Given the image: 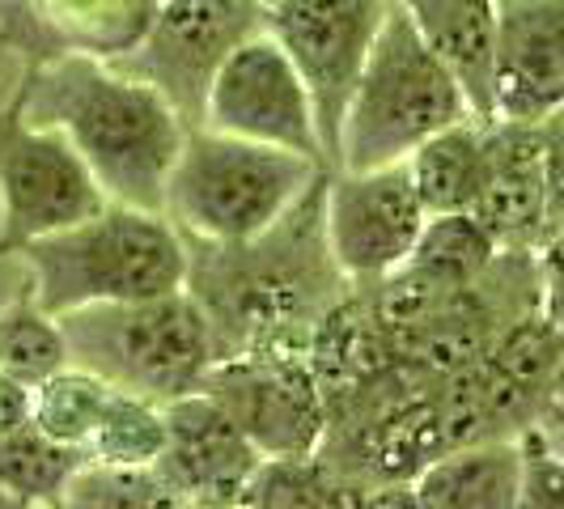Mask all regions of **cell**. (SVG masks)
Returning <instances> with one entry per match:
<instances>
[{
  "instance_id": "cell-1",
  "label": "cell",
  "mask_w": 564,
  "mask_h": 509,
  "mask_svg": "<svg viewBox=\"0 0 564 509\" xmlns=\"http://www.w3.org/2000/svg\"><path fill=\"white\" fill-rule=\"evenodd\" d=\"M327 174L272 229L247 242L187 238V293L208 318L217 361L311 357L323 318L357 289L327 238Z\"/></svg>"
},
{
  "instance_id": "cell-2",
  "label": "cell",
  "mask_w": 564,
  "mask_h": 509,
  "mask_svg": "<svg viewBox=\"0 0 564 509\" xmlns=\"http://www.w3.org/2000/svg\"><path fill=\"white\" fill-rule=\"evenodd\" d=\"M13 107L64 132L111 199L166 213L170 170L192 128L153 85L89 52H47L26 68Z\"/></svg>"
},
{
  "instance_id": "cell-3",
  "label": "cell",
  "mask_w": 564,
  "mask_h": 509,
  "mask_svg": "<svg viewBox=\"0 0 564 509\" xmlns=\"http://www.w3.org/2000/svg\"><path fill=\"white\" fill-rule=\"evenodd\" d=\"M26 284L47 314L144 302L187 289V238L166 213L111 199L89 221L47 234L18 251Z\"/></svg>"
},
{
  "instance_id": "cell-4",
  "label": "cell",
  "mask_w": 564,
  "mask_h": 509,
  "mask_svg": "<svg viewBox=\"0 0 564 509\" xmlns=\"http://www.w3.org/2000/svg\"><path fill=\"white\" fill-rule=\"evenodd\" d=\"M476 119L454 68L437 56L395 0L387 4L366 73L348 98L336 170H378L408 162L424 141Z\"/></svg>"
},
{
  "instance_id": "cell-5",
  "label": "cell",
  "mask_w": 564,
  "mask_h": 509,
  "mask_svg": "<svg viewBox=\"0 0 564 509\" xmlns=\"http://www.w3.org/2000/svg\"><path fill=\"white\" fill-rule=\"evenodd\" d=\"M327 166L276 144L192 128L170 170L166 217L187 238L247 242L272 229Z\"/></svg>"
},
{
  "instance_id": "cell-6",
  "label": "cell",
  "mask_w": 564,
  "mask_h": 509,
  "mask_svg": "<svg viewBox=\"0 0 564 509\" xmlns=\"http://www.w3.org/2000/svg\"><path fill=\"white\" fill-rule=\"evenodd\" d=\"M73 366L94 369L119 391H137L158 403L196 396L217 366V348L208 318L199 314L187 289L144 297V302H111L59 314Z\"/></svg>"
},
{
  "instance_id": "cell-7",
  "label": "cell",
  "mask_w": 564,
  "mask_h": 509,
  "mask_svg": "<svg viewBox=\"0 0 564 509\" xmlns=\"http://www.w3.org/2000/svg\"><path fill=\"white\" fill-rule=\"evenodd\" d=\"M561 366L564 327H556L543 311L518 318L476 366L437 382L446 451L522 437L556 408Z\"/></svg>"
},
{
  "instance_id": "cell-8",
  "label": "cell",
  "mask_w": 564,
  "mask_h": 509,
  "mask_svg": "<svg viewBox=\"0 0 564 509\" xmlns=\"http://www.w3.org/2000/svg\"><path fill=\"white\" fill-rule=\"evenodd\" d=\"M259 30H268L263 0H162L141 43L111 64L153 85L187 128H204L217 73Z\"/></svg>"
},
{
  "instance_id": "cell-9",
  "label": "cell",
  "mask_w": 564,
  "mask_h": 509,
  "mask_svg": "<svg viewBox=\"0 0 564 509\" xmlns=\"http://www.w3.org/2000/svg\"><path fill=\"white\" fill-rule=\"evenodd\" d=\"M111 196L56 128L26 123L18 107L0 111V254L89 221Z\"/></svg>"
},
{
  "instance_id": "cell-10",
  "label": "cell",
  "mask_w": 564,
  "mask_h": 509,
  "mask_svg": "<svg viewBox=\"0 0 564 509\" xmlns=\"http://www.w3.org/2000/svg\"><path fill=\"white\" fill-rule=\"evenodd\" d=\"M391 0H272L268 34L297 64L314 98V119L327 166H339V132L348 98L366 73L373 39Z\"/></svg>"
},
{
  "instance_id": "cell-11",
  "label": "cell",
  "mask_w": 564,
  "mask_h": 509,
  "mask_svg": "<svg viewBox=\"0 0 564 509\" xmlns=\"http://www.w3.org/2000/svg\"><path fill=\"white\" fill-rule=\"evenodd\" d=\"M204 128L242 137V141L276 144V149L302 153L318 166H327L311 89L302 82L297 64L268 30L247 39L217 73L208 107H204Z\"/></svg>"
},
{
  "instance_id": "cell-12",
  "label": "cell",
  "mask_w": 564,
  "mask_h": 509,
  "mask_svg": "<svg viewBox=\"0 0 564 509\" xmlns=\"http://www.w3.org/2000/svg\"><path fill=\"white\" fill-rule=\"evenodd\" d=\"M429 221L408 162L327 174V238L352 284H378L416 251Z\"/></svg>"
},
{
  "instance_id": "cell-13",
  "label": "cell",
  "mask_w": 564,
  "mask_h": 509,
  "mask_svg": "<svg viewBox=\"0 0 564 509\" xmlns=\"http://www.w3.org/2000/svg\"><path fill=\"white\" fill-rule=\"evenodd\" d=\"M199 391L226 408L263 458L318 454L327 437V396L311 357H226Z\"/></svg>"
},
{
  "instance_id": "cell-14",
  "label": "cell",
  "mask_w": 564,
  "mask_h": 509,
  "mask_svg": "<svg viewBox=\"0 0 564 509\" xmlns=\"http://www.w3.org/2000/svg\"><path fill=\"white\" fill-rule=\"evenodd\" d=\"M263 454L234 424L213 396H183L166 403V451L158 458V476L187 501H242L247 484L259 472Z\"/></svg>"
},
{
  "instance_id": "cell-15",
  "label": "cell",
  "mask_w": 564,
  "mask_h": 509,
  "mask_svg": "<svg viewBox=\"0 0 564 509\" xmlns=\"http://www.w3.org/2000/svg\"><path fill=\"white\" fill-rule=\"evenodd\" d=\"M492 102L522 123L564 107V0H497Z\"/></svg>"
},
{
  "instance_id": "cell-16",
  "label": "cell",
  "mask_w": 564,
  "mask_h": 509,
  "mask_svg": "<svg viewBox=\"0 0 564 509\" xmlns=\"http://www.w3.org/2000/svg\"><path fill=\"white\" fill-rule=\"evenodd\" d=\"M488 123V178L471 208L501 251H539L552 234L547 217V174L539 123L484 119Z\"/></svg>"
},
{
  "instance_id": "cell-17",
  "label": "cell",
  "mask_w": 564,
  "mask_h": 509,
  "mask_svg": "<svg viewBox=\"0 0 564 509\" xmlns=\"http://www.w3.org/2000/svg\"><path fill=\"white\" fill-rule=\"evenodd\" d=\"M421 39L454 68L476 119H497L492 52H497V0H395Z\"/></svg>"
},
{
  "instance_id": "cell-18",
  "label": "cell",
  "mask_w": 564,
  "mask_h": 509,
  "mask_svg": "<svg viewBox=\"0 0 564 509\" xmlns=\"http://www.w3.org/2000/svg\"><path fill=\"white\" fill-rule=\"evenodd\" d=\"M421 509H518L522 506V446L518 437L471 442L437 454L412 480Z\"/></svg>"
},
{
  "instance_id": "cell-19",
  "label": "cell",
  "mask_w": 564,
  "mask_h": 509,
  "mask_svg": "<svg viewBox=\"0 0 564 509\" xmlns=\"http://www.w3.org/2000/svg\"><path fill=\"white\" fill-rule=\"evenodd\" d=\"M408 170H412V183L421 192L429 217L471 213L488 178V123L463 119L446 132H437L408 158Z\"/></svg>"
},
{
  "instance_id": "cell-20",
  "label": "cell",
  "mask_w": 564,
  "mask_h": 509,
  "mask_svg": "<svg viewBox=\"0 0 564 509\" xmlns=\"http://www.w3.org/2000/svg\"><path fill=\"white\" fill-rule=\"evenodd\" d=\"M162 0H43V22L56 30L59 52L115 59L144 39Z\"/></svg>"
},
{
  "instance_id": "cell-21",
  "label": "cell",
  "mask_w": 564,
  "mask_h": 509,
  "mask_svg": "<svg viewBox=\"0 0 564 509\" xmlns=\"http://www.w3.org/2000/svg\"><path fill=\"white\" fill-rule=\"evenodd\" d=\"M85 463H89V454L52 442L34 424L0 437V488L13 492L18 501H26L30 509L56 506Z\"/></svg>"
},
{
  "instance_id": "cell-22",
  "label": "cell",
  "mask_w": 564,
  "mask_h": 509,
  "mask_svg": "<svg viewBox=\"0 0 564 509\" xmlns=\"http://www.w3.org/2000/svg\"><path fill=\"white\" fill-rule=\"evenodd\" d=\"M64 366H73L68 339L59 327L56 314H47L30 284L0 311V369L26 387L47 382L52 373H59Z\"/></svg>"
},
{
  "instance_id": "cell-23",
  "label": "cell",
  "mask_w": 564,
  "mask_h": 509,
  "mask_svg": "<svg viewBox=\"0 0 564 509\" xmlns=\"http://www.w3.org/2000/svg\"><path fill=\"white\" fill-rule=\"evenodd\" d=\"M166 451V403L115 387L102 421L89 437V463L102 467H158Z\"/></svg>"
},
{
  "instance_id": "cell-24",
  "label": "cell",
  "mask_w": 564,
  "mask_h": 509,
  "mask_svg": "<svg viewBox=\"0 0 564 509\" xmlns=\"http://www.w3.org/2000/svg\"><path fill=\"white\" fill-rule=\"evenodd\" d=\"M111 391V382L98 378L94 369L64 366L34 387V429H43L52 442H64L73 451H89V437L102 421Z\"/></svg>"
},
{
  "instance_id": "cell-25",
  "label": "cell",
  "mask_w": 564,
  "mask_h": 509,
  "mask_svg": "<svg viewBox=\"0 0 564 509\" xmlns=\"http://www.w3.org/2000/svg\"><path fill=\"white\" fill-rule=\"evenodd\" d=\"M497 238L471 217V213H446V217H429L421 229L416 251L408 254V263H416L433 281L446 289H467L488 272V263L497 259Z\"/></svg>"
},
{
  "instance_id": "cell-26",
  "label": "cell",
  "mask_w": 564,
  "mask_h": 509,
  "mask_svg": "<svg viewBox=\"0 0 564 509\" xmlns=\"http://www.w3.org/2000/svg\"><path fill=\"white\" fill-rule=\"evenodd\" d=\"M352 484H344L323 463V454L263 458L251 476L242 506L247 509H348Z\"/></svg>"
},
{
  "instance_id": "cell-27",
  "label": "cell",
  "mask_w": 564,
  "mask_h": 509,
  "mask_svg": "<svg viewBox=\"0 0 564 509\" xmlns=\"http://www.w3.org/2000/svg\"><path fill=\"white\" fill-rule=\"evenodd\" d=\"M183 501L153 467H102L85 463L77 480L47 509H178Z\"/></svg>"
},
{
  "instance_id": "cell-28",
  "label": "cell",
  "mask_w": 564,
  "mask_h": 509,
  "mask_svg": "<svg viewBox=\"0 0 564 509\" xmlns=\"http://www.w3.org/2000/svg\"><path fill=\"white\" fill-rule=\"evenodd\" d=\"M518 446H522V506L518 509H564V421L547 412L518 437Z\"/></svg>"
},
{
  "instance_id": "cell-29",
  "label": "cell",
  "mask_w": 564,
  "mask_h": 509,
  "mask_svg": "<svg viewBox=\"0 0 564 509\" xmlns=\"http://www.w3.org/2000/svg\"><path fill=\"white\" fill-rule=\"evenodd\" d=\"M539 144H543V174H547V217L556 229L564 221V107L539 119Z\"/></svg>"
},
{
  "instance_id": "cell-30",
  "label": "cell",
  "mask_w": 564,
  "mask_h": 509,
  "mask_svg": "<svg viewBox=\"0 0 564 509\" xmlns=\"http://www.w3.org/2000/svg\"><path fill=\"white\" fill-rule=\"evenodd\" d=\"M539 289H543V314L564 327V221L539 247Z\"/></svg>"
},
{
  "instance_id": "cell-31",
  "label": "cell",
  "mask_w": 564,
  "mask_h": 509,
  "mask_svg": "<svg viewBox=\"0 0 564 509\" xmlns=\"http://www.w3.org/2000/svg\"><path fill=\"white\" fill-rule=\"evenodd\" d=\"M34 424V387L0 373V437Z\"/></svg>"
},
{
  "instance_id": "cell-32",
  "label": "cell",
  "mask_w": 564,
  "mask_h": 509,
  "mask_svg": "<svg viewBox=\"0 0 564 509\" xmlns=\"http://www.w3.org/2000/svg\"><path fill=\"white\" fill-rule=\"evenodd\" d=\"M348 509H421L412 480H391V484H361L352 488Z\"/></svg>"
},
{
  "instance_id": "cell-33",
  "label": "cell",
  "mask_w": 564,
  "mask_h": 509,
  "mask_svg": "<svg viewBox=\"0 0 564 509\" xmlns=\"http://www.w3.org/2000/svg\"><path fill=\"white\" fill-rule=\"evenodd\" d=\"M0 509H30V506L26 501H18L13 492H4V488H0Z\"/></svg>"
},
{
  "instance_id": "cell-34",
  "label": "cell",
  "mask_w": 564,
  "mask_h": 509,
  "mask_svg": "<svg viewBox=\"0 0 564 509\" xmlns=\"http://www.w3.org/2000/svg\"><path fill=\"white\" fill-rule=\"evenodd\" d=\"M556 403H564V366H561V387H556Z\"/></svg>"
},
{
  "instance_id": "cell-35",
  "label": "cell",
  "mask_w": 564,
  "mask_h": 509,
  "mask_svg": "<svg viewBox=\"0 0 564 509\" xmlns=\"http://www.w3.org/2000/svg\"><path fill=\"white\" fill-rule=\"evenodd\" d=\"M552 416H556V421H564V403H556V408H552Z\"/></svg>"
},
{
  "instance_id": "cell-36",
  "label": "cell",
  "mask_w": 564,
  "mask_h": 509,
  "mask_svg": "<svg viewBox=\"0 0 564 509\" xmlns=\"http://www.w3.org/2000/svg\"><path fill=\"white\" fill-rule=\"evenodd\" d=\"M263 4H272V0H263Z\"/></svg>"
},
{
  "instance_id": "cell-37",
  "label": "cell",
  "mask_w": 564,
  "mask_h": 509,
  "mask_svg": "<svg viewBox=\"0 0 564 509\" xmlns=\"http://www.w3.org/2000/svg\"><path fill=\"white\" fill-rule=\"evenodd\" d=\"M0 373H4V369H0Z\"/></svg>"
},
{
  "instance_id": "cell-38",
  "label": "cell",
  "mask_w": 564,
  "mask_h": 509,
  "mask_svg": "<svg viewBox=\"0 0 564 509\" xmlns=\"http://www.w3.org/2000/svg\"><path fill=\"white\" fill-rule=\"evenodd\" d=\"M178 509H183V506H178Z\"/></svg>"
}]
</instances>
